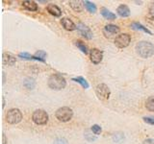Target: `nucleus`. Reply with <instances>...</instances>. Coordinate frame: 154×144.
<instances>
[{
	"label": "nucleus",
	"instance_id": "nucleus-1",
	"mask_svg": "<svg viewBox=\"0 0 154 144\" xmlns=\"http://www.w3.org/2000/svg\"><path fill=\"white\" fill-rule=\"evenodd\" d=\"M136 50L142 58L147 59L154 54V45L148 41H141L136 46Z\"/></svg>",
	"mask_w": 154,
	"mask_h": 144
},
{
	"label": "nucleus",
	"instance_id": "nucleus-2",
	"mask_svg": "<svg viewBox=\"0 0 154 144\" xmlns=\"http://www.w3.org/2000/svg\"><path fill=\"white\" fill-rule=\"evenodd\" d=\"M67 86L66 79L61 74H53L48 79V87L54 90H61Z\"/></svg>",
	"mask_w": 154,
	"mask_h": 144
},
{
	"label": "nucleus",
	"instance_id": "nucleus-3",
	"mask_svg": "<svg viewBox=\"0 0 154 144\" xmlns=\"http://www.w3.org/2000/svg\"><path fill=\"white\" fill-rule=\"evenodd\" d=\"M56 117L59 121L67 122L73 116V111L69 107H63V108L58 109L56 111Z\"/></svg>",
	"mask_w": 154,
	"mask_h": 144
},
{
	"label": "nucleus",
	"instance_id": "nucleus-4",
	"mask_svg": "<svg viewBox=\"0 0 154 144\" xmlns=\"http://www.w3.org/2000/svg\"><path fill=\"white\" fill-rule=\"evenodd\" d=\"M22 113L19 109H11L6 113V120L10 124H17L21 121Z\"/></svg>",
	"mask_w": 154,
	"mask_h": 144
},
{
	"label": "nucleus",
	"instance_id": "nucleus-5",
	"mask_svg": "<svg viewBox=\"0 0 154 144\" xmlns=\"http://www.w3.org/2000/svg\"><path fill=\"white\" fill-rule=\"evenodd\" d=\"M32 119L34 123H36L37 125H44L48 122V114L46 113V111L43 110H37L34 111Z\"/></svg>",
	"mask_w": 154,
	"mask_h": 144
},
{
	"label": "nucleus",
	"instance_id": "nucleus-6",
	"mask_svg": "<svg viewBox=\"0 0 154 144\" xmlns=\"http://www.w3.org/2000/svg\"><path fill=\"white\" fill-rule=\"evenodd\" d=\"M96 93L98 96L99 99L108 100L110 95H111V90H110L109 87H108V86L105 85V84H100V85H98L96 87Z\"/></svg>",
	"mask_w": 154,
	"mask_h": 144
},
{
	"label": "nucleus",
	"instance_id": "nucleus-7",
	"mask_svg": "<svg viewBox=\"0 0 154 144\" xmlns=\"http://www.w3.org/2000/svg\"><path fill=\"white\" fill-rule=\"evenodd\" d=\"M131 41V37L128 34H120L116 38L115 44L119 48H125L129 45Z\"/></svg>",
	"mask_w": 154,
	"mask_h": 144
},
{
	"label": "nucleus",
	"instance_id": "nucleus-8",
	"mask_svg": "<svg viewBox=\"0 0 154 144\" xmlns=\"http://www.w3.org/2000/svg\"><path fill=\"white\" fill-rule=\"evenodd\" d=\"M103 59V52L97 48L90 50V61L94 64H98Z\"/></svg>",
	"mask_w": 154,
	"mask_h": 144
},
{
	"label": "nucleus",
	"instance_id": "nucleus-9",
	"mask_svg": "<svg viewBox=\"0 0 154 144\" xmlns=\"http://www.w3.org/2000/svg\"><path fill=\"white\" fill-rule=\"evenodd\" d=\"M77 29H78L79 33L82 35L84 38L88 39V40H90L93 38L92 30H90L88 26H86L85 24H83V23H79V24L77 25Z\"/></svg>",
	"mask_w": 154,
	"mask_h": 144
},
{
	"label": "nucleus",
	"instance_id": "nucleus-10",
	"mask_svg": "<svg viewBox=\"0 0 154 144\" xmlns=\"http://www.w3.org/2000/svg\"><path fill=\"white\" fill-rule=\"evenodd\" d=\"M16 60L15 56H13L12 54L9 53H4L3 54V59H2V63L4 66H13L16 63Z\"/></svg>",
	"mask_w": 154,
	"mask_h": 144
},
{
	"label": "nucleus",
	"instance_id": "nucleus-11",
	"mask_svg": "<svg viewBox=\"0 0 154 144\" xmlns=\"http://www.w3.org/2000/svg\"><path fill=\"white\" fill-rule=\"evenodd\" d=\"M61 24L63 25V27L65 28L66 30L67 31H73L75 30L77 26L74 24L73 22H72L70 18H67V17H64V18H62L61 19Z\"/></svg>",
	"mask_w": 154,
	"mask_h": 144
},
{
	"label": "nucleus",
	"instance_id": "nucleus-12",
	"mask_svg": "<svg viewBox=\"0 0 154 144\" xmlns=\"http://www.w3.org/2000/svg\"><path fill=\"white\" fill-rule=\"evenodd\" d=\"M70 6L72 10H74L77 13H80L84 9V2L80 1V0H71V1H70Z\"/></svg>",
	"mask_w": 154,
	"mask_h": 144
},
{
	"label": "nucleus",
	"instance_id": "nucleus-13",
	"mask_svg": "<svg viewBox=\"0 0 154 144\" xmlns=\"http://www.w3.org/2000/svg\"><path fill=\"white\" fill-rule=\"evenodd\" d=\"M47 12L50 13V15H52L54 16H57V17L61 16V15H62L61 9L58 6L54 5V4H49V5L47 6Z\"/></svg>",
	"mask_w": 154,
	"mask_h": 144
},
{
	"label": "nucleus",
	"instance_id": "nucleus-14",
	"mask_svg": "<svg viewBox=\"0 0 154 144\" xmlns=\"http://www.w3.org/2000/svg\"><path fill=\"white\" fill-rule=\"evenodd\" d=\"M117 13H119V15H120V16H122V17H127V16H130V10H129L128 6L123 5V4L117 7Z\"/></svg>",
	"mask_w": 154,
	"mask_h": 144
},
{
	"label": "nucleus",
	"instance_id": "nucleus-15",
	"mask_svg": "<svg viewBox=\"0 0 154 144\" xmlns=\"http://www.w3.org/2000/svg\"><path fill=\"white\" fill-rule=\"evenodd\" d=\"M100 13L102 15V16L105 18V19H108V20H112V19H115L117 17L115 13H113L112 12H110L108 9L106 8H101L100 10Z\"/></svg>",
	"mask_w": 154,
	"mask_h": 144
},
{
	"label": "nucleus",
	"instance_id": "nucleus-16",
	"mask_svg": "<svg viewBox=\"0 0 154 144\" xmlns=\"http://www.w3.org/2000/svg\"><path fill=\"white\" fill-rule=\"evenodd\" d=\"M22 6L31 12H35L38 10V5L35 1H23L22 2Z\"/></svg>",
	"mask_w": 154,
	"mask_h": 144
},
{
	"label": "nucleus",
	"instance_id": "nucleus-17",
	"mask_svg": "<svg viewBox=\"0 0 154 144\" xmlns=\"http://www.w3.org/2000/svg\"><path fill=\"white\" fill-rule=\"evenodd\" d=\"M131 27L133 28V29L135 30H141V31H144V33H147L148 35H152V32L151 31H149L147 27H144L143 26L141 23H138V22H133L132 24H131Z\"/></svg>",
	"mask_w": 154,
	"mask_h": 144
},
{
	"label": "nucleus",
	"instance_id": "nucleus-18",
	"mask_svg": "<svg viewBox=\"0 0 154 144\" xmlns=\"http://www.w3.org/2000/svg\"><path fill=\"white\" fill-rule=\"evenodd\" d=\"M84 6L85 8L87 9V11L92 13H94L96 12V6L94 5L93 2L90 1H84Z\"/></svg>",
	"mask_w": 154,
	"mask_h": 144
},
{
	"label": "nucleus",
	"instance_id": "nucleus-19",
	"mask_svg": "<svg viewBox=\"0 0 154 144\" xmlns=\"http://www.w3.org/2000/svg\"><path fill=\"white\" fill-rule=\"evenodd\" d=\"M72 81H74L76 83H79L81 86H82L84 89H89V83L85 80L83 77H76V78H72Z\"/></svg>",
	"mask_w": 154,
	"mask_h": 144
},
{
	"label": "nucleus",
	"instance_id": "nucleus-20",
	"mask_svg": "<svg viewBox=\"0 0 154 144\" xmlns=\"http://www.w3.org/2000/svg\"><path fill=\"white\" fill-rule=\"evenodd\" d=\"M105 30L110 34H117L120 32V28L114 24H108L105 26Z\"/></svg>",
	"mask_w": 154,
	"mask_h": 144
},
{
	"label": "nucleus",
	"instance_id": "nucleus-21",
	"mask_svg": "<svg viewBox=\"0 0 154 144\" xmlns=\"http://www.w3.org/2000/svg\"><path fill=\"white\" fill-rule=\"evenodd\" d=\"M75 45L78 47L84 54H88L89 52V50H88V47H87V45H86L83 41H81V40H77L75 41Z\"/></svg>",
	"mask_w": 154,
	"mask_h": 144
},
{
	"label": "nucleus",
	"instance_id": "nucleus-22",
	"mask_svg": "<svg viewBox=\"0 0 154 144\" xmlns=\"http://www.w3.org/2000/svg\"><path fill=\"white\" fill-rule=\"evenodd\" d=\"M146 107L149 111H154V96L149 97L146 102Z\"/></svg>",
	"mask_w": 154,
	"mask_h": 144
},
{
	"label": "nucleus",
	"instance_id": "nucleus-23",
	"mask_svg": "<svg viewBox=\"0 0 154 144\" xmlns=\"http://www.w3.org/2000/svg\"><path fill=\"white\" fill-rule=\"evenodd\" d=\"M24 86L27 87V89L32 90L35 87V81L33 80V79H27V80L24 82Z\"/></svg>",
	"mask_w": 154,
	"mask_h": 144
},
{
	"label": "nucleus",
	"instance_id": "nucleus-24",
	"mask_svg": "<svg viewBox=\"0 0 154 144\" xmlns=\"http://www.w3.org/2000/svg\"><path fill=\"white\" fill-rule=\"evenodd\" d=\"M19 57L21 58V59H25V60H36V57H35V56H31L30 54L26 53V52H24V53H20V54L19 55Z\"/></svg>",
	"mask_w": 154,
	"mask_h": 144
},
{
	"label": "nucleus",
	"instance_id": "nucleus-25",
	"mask_svg": "<svg viewBox=\"0 0 154 144\" xmlns=\"http://www.w3.org/2000/svg\"><path fill=\"white\" fill-rule=\"evenodd\" d=\"M92 131L94 134L98 136V134H100V133H101V128H100V126H98V125H93Z\"/></svg>",
	"mask_w": 154,
	"mask_h": 144
},
{
	"label": "nucleus",
	"instance_id": "nucleus-26",
	"mask_svg": "<svg viewBox=\"0 0 154 144\" xmlns=\"http://www.w3.org/2000/svg\"><path fill=\"white\" fill-rule=\"evenodd\" d=\"M35 57H38V58H40V59L44 60V58L46 57V53H45L44 51H38V52H36ZM44 61H45V60H44Z\"/></svg>",
	"mask_w": 154,
	"mask_h": 144
},
{
	"label": "nucleus",
	"instance_id": "nucleus-27",
	"mask_svg": "<svg viewBox=\"0 0 154 144\" xmlns=\"http://www.w3.org/2000/svg\"><path fill=\"white\" fill-rule=\"evenodd\" d=\"M143 119L146 123L150 124V125H154V117H144Z\"/></svg>",
	"mask_w": 154,
	"mask_h": 144
},
{
	"label": "nucleus",
	"instance_id": "nucleus-28",
	"mask_svg": "<svg viewBox=\"0 0 154 144\" xmlns=\"http://www.w3.org/2000/svg\"><path fill=\"white\" fill-rule=\"evenodd\" d=\"M54 144H67V141L65 138H57Z\"/></svg>",
	"mask_w": 154,
	"mask_h": 144
},
{
	"label": "nucleus",
	"instance_id": "nucleus-29",
	"mask_svg": "<svg viewBox=\"0 0 154 144\" xmlns=\"http://www.w3.org/2000/svg\"><path fill=\"white\" fill-rule=\"evenodd\" d=\"M147 21L150 25L154 26V16H147Z\"/></svg>",
	"mask_w": 154,
	"mask_h": 144
},
{
	"label": "nucleus",
	"instance_id": "nucleus-30",
	"mask_svg": "<svg viewBox=\"0 0 154 144\" xmlns=\"http://www.w3.org/2000/svg\"><path fill=\"white\" fill-rule=\"evenodd\" d=\"M143 144H154V140L151 138H148V139H146Z\"/></svg>",
	"mask_w": 154,
	"mask_h": 144
},
{
	"label": "nucleus",
	"instance_id": "nucleus-31",
	"mask_svg": "<svg viewBox=\"0 0 154 144\" xmlns=\"http://www.w3.org/2000/svg\"><path fill=\"white\" fill-rule=\"evenodd\" d=\"M6 143V138H5V134H3V144Z\"/></svg>",
	"mask_w": 154,
	"mask_h": 144
}]
</instances>
